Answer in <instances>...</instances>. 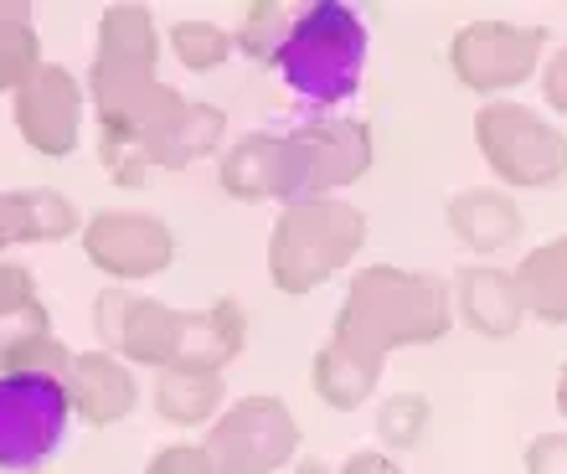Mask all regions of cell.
Masks as SVG:
<instances>
[{
  "mask_svg": "<svg viewBox=\"0 0 567 474\" xmlns=\"http://www.w3.org/2000/svg\"><path fill=\"white\" fill-rule=\"evenodd\" d=\"M449 326H454V295L444 279L398 264H367L346 284L330 346L382 377L392 351L444 341Z\"/></svg>",
  "mask_w": 567,
  "mask_h": 474,
  "instance_id": "2",
  "label": "cell"
},
{
  "mask_svg": "<svg viewBox=\"0 0 567 474\" xmlns=\"http://www.w3.org/2000/svg\"><path fill=\"white\" fill-rule=\"evenodd\" d=\"M449 233L470 253H506L522 237V207L501 186H464L449 196Z\"/></svg>",
  "mask_w": 567,
  "mask_h": 474,
  "instance_id": "15",
  "label": "cell"
},
{
  "mask_svg": "<svg viewBox=\"0 0 567 474\" xmlns=\"http://www.w3.org/2000/svg\"><path fill=\"white\" fill-rule=\"evenodd\" d=\"M42 305V295H37V279H31V268L27 264H0V330L16 326L21 315H31Z\"/></svg>",
  "mask_w": 567,
  "mask_h": 474,
  "instance_id": "27",
  "label": "cell"
},
{
  "mask_svg": "<svg viewBox=\"0 0 567 474\" xmlns=\"http://www.w3.org/2000/svg\"><path fill=\"white\" fill-rule=\"evenodd\" d=\"M227 145V114L217 104H181V114L171 118V130L161 134V145L150 155L155 171H186V165L207 161V155H223Z\"/></svg>",
  "mask_w": 567,
  "mask_h": 474,
  "instance_id": "20",
  "label": "cell"
},
{
  "mask_svg": "<svg viewBox=\"0 0 567 474\" xmlns=\"http://www.w3.org/2000/svg\"><path fill=\"white\" fill-rule=\"evenodd\" d=\"M223 371H161L155 377V413L171 429H212L223 418Z\"/></svg>",
  "mask_w": 567,
  "mask_h": 474,
  "instance_id": "19",
  "label": "cell"
},
{
  "mask_svg": "<svg viewBox=\"0 0 567 474\" xmlns=\"http://www.w3.org/2000/svg\"><path fill=\"white\" fill-rule=\"evenodd\" d=\"M429 398L423 392H398V398L382 402V413H377V439L388 449H413L429 433Z\"/></svg>",
  "mask_w": 567,
  "mask_h": 474,
  "instance_id": "26",
  "label": "cell"
},
{
  "mask_svg": "<svg viewBox=\"0 0 567 474\" xmlns=\"http://www.w3.org/2000/svg\"><path fill=\"white\" fill-rule=\"evenodd\" d=\"M140 474H212V460L202 444H165Z\"/></svg>",
  "mask_w": 567,
  "mask_h": 474,
  "instance_id": "28",
  "label": "cell"
},
{
  "mask_svg": "<svg viewBox=\"0 0 567 474\" xmlns=\"http://www.w3.org/2000/svg\"><path fill=\"white\" fill-rule=\"evenodd\" d=\"M475 145L485 165L495 171L501 186H557L567 176V134L537 109L516 104V99H491L475 114Z\"/></svg>",
  "mask_w": 567,
  "mask_h": 474,
  "instance_id": "6",
  "label": "cell"
},
{
  "mask_svg": "<svg viewBox=\"0 0 567 474\" xmlns=\"http://www.w3.org/2000/svg\"><path fill=\"white\" fill-rule=\"evenodd\" d=\"M542 47L547 31L542 27H516V21H470L454 31L449 42V68L470 93H480L485 104L501 99L506 89H522L526 78L542 68Z\"/></svg>",
  "mask_w": 567,
  "mask_h": 474,
  "instance_id": "10",
  "label": "cell"
},
{
  "mask_svg": "<svg viewBox=\"0 0 567 474\" xmlns=\"http://www.w3.org/2000/svg\"><path fill=\"white\" fill-rule=\"evenodd\" d=\"M161 27L145 6H109L99 16V42H93V68H89V104L99 118V150L120 145L135 130V118L161 89Z\"/></svg>",
  "mask_w": 567,
  "mask_h": 474,
  "instance_id": "3",
  "label": "cell"
},
{
  "mask_svg": "<svg viewBox=\"0 0 567 474\" xmlns=\"http://www.w3.org/2000/svg\"><path fill=\"white\" fill-rule=\"evenodd\" d=\"M68 371H73V351L58 341L47 305H37L16 326L0 330V377H52V382H68Z\"/></svg>",
  "mask_w": 567,
  "mask_h": 474,
  "instance_id": "18",
  "label": "cell"
},
{
  "mask_svg": "<svg viewBox=\"0 0 567 474\" xmlns=\"http://www.w3.org/2000/svg\"><path fill=\"white\" fill-rule=\"evenodd\" d=\"M83 104H89L83 78H73V68H62V62H42V68L11 93L16 134H21L37 155L62 161V155H73L78 150V134H83Z\"/></svg>",
  "mask_w": 567,
  "mask_h": 474,
  "instance_id": "12",
  "label": "cell"
},
{
  "mask_svg": "<svg viewBox=\"0 0 567 474\" xmlns=\"http://www.w3.org/2000/svg\"><path fill=\"white\" fill-rule=\"evenodd\" d=\"M73 402L52 377H0V470L37 474L68 439Z\"/></svg>",
  "mask_w": 567,
  "mask_h": 474,
  "instance_id": "9",
  "label": "cell"
},
{
  "mask_svg": "<svg viewBox=\"0 0 567 474\" xmlns=\"http://www.w3.org/2000/svg\"><path fill=\"white\" fill-rule=\"evenodd\" d=\"M377 382H382V377H372L367 367H357V361H351V356H341L336 346L315 351V361H310L315 398L326 402V408H336V413H351V408H361V402L377 392Z\"/></svg>",
  "mask_w": 567,
  "mask_h": 474,
  "instance_id": "22",
  "label": "cell"
},
{
  "mask_svg": "<svg viewBox=\"0 0 567 474\" xmlns=\"http://www.w3.org/2000/svg\"><path fill=\"white\" fill-rule=\"evenodd\" d=\"M367 248V217L341 196L295 202L274 217L269 233V279L279 295H310L330 284Z\"/></svg>",
  "mask_w": 567,
  "mask_h": 474,
  "instance_id": "4",
  "label": "cell"
},
{
  "mask_svg": "<svg viewBox=\"0 0 567 474\" xmlns=\"http://www.w3.org/2000/svg\"><path fill=\"white\" fill-rule=\"evenodd\" d=\"M449 295H454V315H460L475 336H485V341H506L526 320L522 289H516V274H511V268L464 264L460 274H454V284H449Z\"/></svg>",
  "mask_w": 567,
  "mask_h": 474,
  "instance_id": "14",
  "label": "cell"
},
{
  "mask_svg": "<svg viewBox=\"0 0 567 474\" xmlns=\"http://www.w3.org/2000/svg\"><path fill=\"white\" fill-rule=\"evenodd\" d=\"M372 171V130L361 118L320 114L284 134V207L320 202Z\"/></svg>",
  "mask_w": 567,
  "mask_h": 474,
  "instance_id": "7",
  "label": "cell"
},
{
  "mask_svg": "<svg viewBox=\"0 0 567 474\" xmlns=\"http://www.w3.org/2000/svg\"><path fill=\"white\" fill-rule=\"evenodd\" d=\"M73 233H83V212L62 192H52V186L0 192V253L16 248V243H62Z\"/></svg>",
  "mask_w": 567,
  "mask_h": 474,
  "instance_id": "16",
  "label": "cell"
},
{
  "mask_svg": "<svg viewBox=\"0 0 567 474\" xmlns=\"http://www.w3.org/2000/svg\"><path fill=\"white\" fill-rule=\"evenodd\" d=\"M68 402H73V418L89 423V429H114L135 413L140 402V377L135 367L114 351H83L73 356V371H68Z\"/></svg>",
  "mask_w": 567,
  "mask_h": 474,
  "instance_id": "13",
  "label": "cell"
},
{
  "mask_svg": "<svg viewBox=\"0 0 567 474\" xmlns=\"http://www.w3.org/2000/svg\"><path fill=\"white\" fill-rule=\"evenodd\" d=\"M93 330L104 351L155 371H223L248 346V310L238 299H212L207 310H176L150 295L109 284L93 299Z\"/></svg>",
  "mask_w": 567,
  "mask_h": 474,
  "instance_id": "1",
  "label": "cell"
},
{
  "mask_svg": "<svg viewBox=\"0 0 567 474\" xmlns=\"http://www.w3.org/2000/svg\"><path fill=\"white\" fill-rule=\"evenodd\" d=\"M217 186L233 202H284V134H243L217 155Z\"/></svg>",
  "mask_w": 567,
  "mask_h": 474,
  "instance_id": "17",
  "label": "cell"
},
{
  "mask_svg": "<svg viewBox=\"0 0 567 474\" xmlns=\"http://www.w3.org/2000/svg\"><path fill=\"white\" fill-rule=\"evenodd\" d=\"M289 27H295V11L279 6V0H254L248 11H243L238 31H233V42L248 62H279L284 42H289Z\"/></svg>",
  "mask_w": 567,
  "mask_h": 474,
  "instance_id": "24",
  "label": "cell"
},
{
  "mask_svg": "<svg viewBox=\"0 0 567 474\" xmlns=\"http://www.w3.org/2000/svg\"><path fill=\"white\" fill-rule=\"evenodd\" d=\"M165 47L176 52V62L186 68V73H212V68H223V62L238 52L233 31L217 27V21H202V16L176 21V27L165 31Z\"/></svg>",
  "mask_w": 567,
  "mask_h": 474,
  "instance_id": "23",
  "label": "cell"
},
{
  "mask_svg": "<svg viewBox=\"0 0 567 474\" xmlns=\"http://www.w3.org/2000/svg\"><path fill=\"white\" fill-rule=\"evenodd\" d=\"M83 253H89V264L104 279L140 284L176 264V233L155 212L109 207V212H93L83 223Z\"/></svg>",
  "mask_w": 567,
  "mask_h": 474,
  "instance_id": "11",
  "label": "cell"
},
{
  "mask_svg": "<svg viewBox=\"0 0 567 474\" xmlns=\"http://www.w3.org/2000/svg\"><path fill=\"white\" fill-rule=\"evenodd\" d=\"M542 99H547V109L567 114V47H557L542 68Z\"/></svg>",
  "mask_w": 567,
  "mask_h": 474,
  "instance_id": "30",
  "label": "cell"
},
{
  "mask_svg": "<svg viewBox=\"0 0 567 474\" xmlns=\"http://www.w3.org/2000/svg\"><path fill=\"white\" fill-rule=\"evenodd\" d=\"M295 474H336V470L320 464V460H295Z\"/></svg>",
  "mask_w": 567,
  "mask_h": 474,
  "instance_id": "32",
  "label": "cell"
},
{
  "mask_svg": "<svg viewBox=\"0 0 567 474\" xmlns=\"http://www.w3.org/2000/svg\"><path fill=\"white\" fill-rule=\"evenodd\" d=\"M557 413L567 418V361H563V371H557Z\"/></svg>",
  "mask_w": 567,
  "mask_h": 474,
  "instance_id": "33",
  "label": "cell"
},
{
  "mask_svg": "<svg viewBox=\"0 0 567 474\" xmlns=\"http://www.w3.org/2000/svg\"><path fill=\"white\" fill-rule=\"evenodd\" d=\"M212 474H279L299 454V423L284 398H238L202 439Z\"/></svg>",
  "mask_w": 567,
  "mask_h": 474,
  "instance_id": "8",
  "label": "cell"
},
{
  "mask_svg": "<svg viewBox=\"0 0 567 474\" xmlns=\"http://www.w3.org/2000/svg\"><path fill=\"white\" fill-rule=\"evenodd\" d=\"M361 68H367V27L351 6L320 0V6L295 11L289 42L279 52V73L299 99L341 104L357 93Z\"/></svg>",
  "mask_w": 567,
  "mask_h": 474,
  "instance_id": "5",
  "label": "cell"
},
{
  "mask_svg": "<svg viewBox=\"0 0 567 474\" xmlns=\"http://www.w3.org/2000/svg\"><path fill=\"white\" fill-rule=\"evenodd\" d=\"M526 474H567V433H537L526 444Z\"/></svg>",
  "mask_w": 567,
  "mask_h": 474,
  "instance_id": "29",
  "label": "cell"
},
{
  "mask_svg": "<svg viewBox=\"0 0 567 474\" xmlns=\"http://www.w3.org/2000/svg\"><path fill=\"white\" fill-rule=\"evenodd\" d=\"M336 474H403V464L388 460L382 449H357L351 460H341V470Z\"/></svg>",
  "mask_w": 567,
  "mask_h": 474,
  "instance_id": "31",
  "label": "cell"
},
{
  "mask_svg": "<svg viewBox=\"0 0 567 474\" xmlns=\"http://www.w3.org/2000/svg\"><path fill=\"white\" fill-rule=\"evenodd\" d=\"M511 274H516L526 315H537L547 326H567V233L537 243Z\"/></svg>",
  "mask_w": 567,
  "mask_h": 474,
  "instance_id": "21",
  "label": "cell"
},
{
  "mask_svg": "<svg viewBox=\"0 0 567 474\" xmlns=\"http://www.w3.org/2000/svg\"><path fill=\"white\" fill-rule=\"evenodd\" d=\"M37 68H42L37 21H0V93H16Z\"/></svg>",
  "mask_w": 567,
  "mask_h": 474,
  "instance_id": "25",
  "label": "cell"
}]
</instances>
